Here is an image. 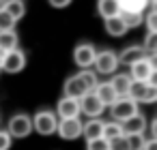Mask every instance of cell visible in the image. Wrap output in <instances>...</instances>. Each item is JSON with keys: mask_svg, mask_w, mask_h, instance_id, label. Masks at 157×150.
<instances>
[{"mask_svg": "<svg viewBox=\"0 0 157 150\" xmlns=\"http://www.w3.org/2000/svg\"><path fill=\"white\" fill-rule=\"evenodd\" d=\"M142 150H157V139H146Z\"/></svg>", "mask_w": 157, "mask_h": 150, "instance_id": "33", "label": "cell"}, {"mask_svg": "<svg viewBox=\"0 0 157 150\" xmlns=\"http://www.w3.org/2000/svg\"><path fill=\"white\" fill-rule=\"evenodd\" d=\"M95 92V97L103 103V107H110L116 99H118V94L114 92V88H112V84L110 82H103V84H97V88L93 90Z\"/></svg>", "mask_w": 157, "mask_h": 150, "instance_id": "15", "label": "cell"}, {"mask_svg": "<svg viewBox=\"0 0 157 150\" xmlns=\"http://www.w3.org/2000/svg\"><path fill=\"white\" fill-rule=\"evenodd\" d=\"M56 133L71 141V139H78L82 137V120L80 118H67V120H58V126H56Z\"/></svg>", "mask_w": 157, "mask_h": 150, "instance_id": "10", "label": "cell"}, {"mask_svg": "<svg viewBox=\"0 0 157 150\" xmlns=\"http://www.w3.org/2000/svg\"><path fill=\"white\" fill-rule=\"evenodd\" d=\"M97 13L103 20L116 17L121 13V2H118V0H97Z\"/></svg>", "mask_w": 157, "mask_h": 150, "instance_id": "16", "label": "cell"}, {"mask_svg": "<svg viewBox=\"0 0 157 150\" xmlns=\"http://www.w3.org/2000/svg\"><path fill=\"white\" fill-rule=\"evenodd\" d=\"M142 58H146L142 45H129V47H125V49L121 52V56H118V64H127V67H131V64L140 62Z\"/></svg>", "mask_w": 157, "mask_h": 150, "instance_id": "14", "label": "cell"}, {"mask_svg": "<svg viewBox=\"0 0 157 150\" xmlns=\"http://www.w3.org/2000/svg\"><path fill=\"white\" fill-rule=\"evenodd\" d=\"M105 112L103 103L95 97V92H86L82 99H80V114L88 116V118H99L101 114Z\"/></svg>", "mask_w": 157, "mask_h": 150, "instance_id": "9", "label": "cell"}, {"mask_svg": "<svg viewBox=\"0 0 157 150\" xmlns=\"http://www.w3.org/2000/svg\"><path fill=\"white\" fill-rule=\"evenodd\" d=\"M123 135V129H121V122H103V129H101V137L105 141H112L116 137Z\"/></svg>", "mask_w": 157, "mask_h": 150, "instance_id": "23", "label": "cell"}, {"mask_svg": "<svg viewBox=\"0 0 157 150\" xmlns=\"http://www.w3.org/2000/svg\"><path fill=\"white\" fill-rule=\"evenodd\" d=\"M48 2H50V7H54V9H65V7L71 5V0H48Z\"/></svg>", "mask_w": 157, "mask_h": 150, "instance_id": "32", "label": "cell"}, {"mask_svg": "<svg viewBox=\"0 0 157 150\" xmlns=\"http://www.w3.org/2000/svg\"><path fill=\"white\" fill-rule=\"evenodd\" d=\"M2 9H5L15 22H20V20L26 15V2H24V0H7Z\"/></svg>", "mask_w": 157, "mask_h": 150, "instance_id": "18", "label": "cell"}, {"mask_svg": "<svg viewBox=\"0 0 157 150\" xmlns=\"http://www.w3.org/2000/svg\"><path fill=\"white\" fill-rule=\"evenodd\" d=\"M86 150H110V141H105L103 137L88 139V141H86Z\"/></svg>", "mask_w": 157, "mask_h": 150, "instance_id": "29", "label": "cell"}, {"mask_svg": "<svg viewBox=\"0 0 157 150\" xmlns=\"http://www.w3.org/2000/svg\"><path fill=\"white\" fill-rule=\"evenodd\" d=\"M101 129H103V120L88 118V122H82V137H86V141L97 139V137H101Z\"/></svg>", "mask_w": 157, "mask_h": 150, "instance_id": "17", "label": "cell"}, {"mask_svg": "<svg viewBox=\"0 0 157 150\" xmlns=\"http://www.w3.org/2000/svg\"><path fill=\"white\" fill-rule=\"evenodd\" d=\"M24 67H26V54L20 49V47H15V49H11V52H7L5 54V58L0 60V71H5V73H20V71H24Z\"/></svg>", "mask_w": 157, "mask_h": 150, "instance_id": "6", "label": "cell"}, {"mask_svg": "<svg viewBox=\"0 0 157 150\" xmlns=\"http://www.w3.org/2000/svg\"><path fill=\"white\" fill-rule=\"evenodd\" d=\"M110 84H112V88H114V92H116L118 97H127V90H129V86H131V77H129L127 73H118V75H114V77L110 79Z\"/></svg>", "mask_w": 157, "mask_h": 150, "instance_id": "19", "label": "cell"}, {"mask_svg": "<svg viewBox=\"0 0 157 150\" xmlns=\"http://www.w3.org/2000/svg\"><path fill=\"white\" fill-rule=\"evenodd\" d=\"M144 22H146L148 32H157V9L155 7H148V13L144 15Z\"/></svg>", "mask_w": 157, "mask_h": 150, "instance_id": "27", "label": "cell"}, {"mask_svg": "<svg viewBox=\"0 0 157 150\" xmlns=\"http://www.w3.org/2000/svg\"><path fill=\"white\" fill-rule=\"evenodd\" d=\"M123 11H136V13H144V9L151 5V0H118Z\"/></svg>", "mask_w": 157, "mask_h": 150, "instance_id": "24", "label": "cell"}, {"mask_svg": "<svg viewBox=\"0 0 157 150\" xmlns=\"http://www.w3.org/2000/svg\"><path fill=\"white\" fill-rule=\"evenodd\" d=\"M138 103L131 101L129 97H118L112 105H110V114H112V120L114 122H123L127 118H131L133 114H138Z\"/></svg>", "mask_w": 157, "mask_h": 150, "instance_id": "4", "label": "cell"}, {"mask_svg": "<svg viewBox=\"0 0 157 150\" xmlns=\"http://www.w3.org/2000/svg\"><path fill=\"white\" fill-rule=\"evenodd\" d=\"M129 77L133 82H148V84L157 86V64H155V58H142L140 62L131 64Z\"/></svg>", "mask_w": 157, "mask_h": 150, "instance_id": "1", "label": "cell"}, {"mask_svg": "<svg viewBox=\"0 0 157 150\" xmlns=\"http://www.w3.org/2000/svg\"><path fill=\"white\" fill-rule=\"evenodd\" d=\"M56 126H58V118L50 109H41L33 116V131H37L39 135H54Z\"/></svg>", "mask_w": 157, "mask_h": 150, "instance_id": "3", "label": "cell"}, {"mask_svg": "<svg viewBox=\"0 0 157 150\" xmlns=\"http://www.w3.org/2000/svg\"><path fill=\"white\" fill-rule=\"evenodd\" d=\"M0 73H2V71H0Z\"/></svg>", "mask_w": 157, "mask_h": 150, "instance_id": "34", "label": "cell"}, {"mask_svg": "<svg viewBox=\"0 0 157 150\" xmlns=\"http://www.w3.org/2000/svg\"><path fill=\"white\" fill-rule=\"evenodd\" d=\"M105 22V32L110 37H123L127 32V26L123 24V20L116 15V17H110V20H103Z\"/></svg>", "mask_w": 157, "mask_h": 150, "instance_id": "21", "label": "cell"}, {"mask_svg": "<svg viewBox=\"0 0 157 150\" xmlns=\"http://www.w3.org/2000/svg\"><path fill=\"white\" fill-rule=\"evenodd\" d=\"M95 56H97V49H95L93 43H80L73 49V62L80 69H90L93 62H95Z\"/></svg>", "mask_w": 157, "mask_h": 150, "instance_id": "8", "label": "cell"}, {"mask_svg": "<svg viewBox=\"0 0 157 150\" xmlns=\"http://www.w3.org/2000/svg\"><path fill=\"white\" fill-rule=\"evenodd\" d=\"M56 114L60 116V120H67V118H80V101H78V99L63 97V99L56 103Z\"/></svg>", "mask_w": 157, "mask_h": 150, "instance_id": "11", "label": "cell"}, {"mask_svg": "<svg viewBox=\"0 0 157 150\" xmlns=\"http://www.w3.org/2000/svg\"><path fill=\"white\" fill-rule=\"evenodd\" d=\"M17 32L15 30H9V32H0V52H11L17 47Z\"/></svg>", "mask_w": 157, "mask_h": 150, "instance_id": "22", "label": "cell"}, {"mask_svg": "<svg viewBox=\"0 0 157 150\" xmlns=\"http://www.w3.org/2000/svg\"><path fill=\"white\" fill-rule=\"evenodd\" d=\"M125 137H127L129 150H142V148H144V141H146L144 135H125Z\"/></svg>", "mask_w": 157, "mask_h": 150, "instance_id": "28", "label": "cell"}, {"mask_svg": "<svg viewBox=\"0 0 157 150\" xmlns=\"http://www.w3.org/2000/svg\"><path fill=\"white\" fill-rule=\"evenodd\" d=\"M78 77L82 79V84L86 86V90H88V92H93V90L97 88V84H99V79H97V73H95V71H90V69H84V71H80V73H78Z\"/></svg>", "mask_w": 157, "mask_h": 150, "instance_id": "25", "label": "cell"}, {"mask_svg": "<svg viewBox=\"0 0 157 150\" xmlns=\"http://www.w3.org/2000/svg\"><path fill=\"white\" fill-rule=\"evenodd\" d=\"M121 129H123V135H144V131H146V118L138 112L131 118L123 120Z\"/></svg>", "mask_w": 157, "mask_h": 150, "instance_id": "12", "label": "cell"}, {"mask_svg": "<svg viewBox=\"0 0 157 150\" xmlns=\"http://www.w3.org/2000/svg\"><path fill=\"white\" fill-rule=\"evenodd\" d=\"M110 150H129V146H127V137L121 135V137L112 139V141H110Z\"/></svg>", "mask_w": 157, "mask_h": 150, "instance_id": "30", "label": "cell"}, {"mask_svg": "<svg viewBox=\"0 0 157 150\" xmlns=\"http://www.w3.org/2000/svg\"><path fill=\"white\" fill-rule=\"evenodd\" d=\"M15 20L5 11V9H0V32H9V30H15Z\"/></svg>", "mask_w": 157, "mask_h": 150, "instance_id": "26", "label": "cell"}, {"mask_svg": "<svg viewBox=\"0 0 157 150\" xmlns=\"http://www.w3.org/2000/svg\"><path fill=\"white\" fill-rule=\"evenodd\" d=\"M127 97L136 103H155L157 101V86L148 82H133L127 90Z\"/></svg>", "mask_w": 157, "mask_h": 150, "instance_id": "2", "label": "cell"}, {"mask_svg": "<svg viewBox=\"0 0 157 150\" xmlns=\"http://www.w3.org/2000/svg\"><path fill=\"white\" fill-rule=\"evenodd\" d=\"M11 141H13V137L7 131H0V150H9L11 148Z\"/></svg>", "mask_w": 157, "mask_h": 150, "instance_id": "31", "label": "cell"}, {"mask_svg": "<svg viewBox=\"0 0 157 150\" xmlns=\"http://www.w3.org/2000/svg\"><path fill=\"white\" fill-rule=\"evenodd\" d=\"M118 17L123 20V24L127 26V30H131V28H138V26L144 22V13H136V11H123V9H121Z\"/></svg>", "mask_w": 157, "mask_h": 150, "instance_id": "20", "label": "cell"}, {"mask_svg": "<svg viewBox=\"0 0 157 150\" xmlns=\"http://www.w3.org/2000/svg\"><path fill=\"white\" fill-rule=\"evenodd\" d=\"M93 67H95V73H101V75H114L116 69H118V56H116L112 49L97 52Z\"/></svg>", "mask_w": 157, "mask_h": 150, "instance_id": "5", "label": "cell"}, {"mask_svg": "<svg viewBox=\"0 0 157 150\" xmlns=\"http://www.w3.org/2000/svg\"><path fill=\"white\" fill-rule=\"evenodd\" d=\"M7 133H9L11 137H17V139L28 137V135L33 133V118L26 116V114H15V116L9 120Z\"/></svg>", "mask_w": 157, "mask_h": 150, "instance_id": "7", "label": "cell"}, {"mask_svg": "<svg viewBox=\"0 0 157 150\" xmlns=\"http://www.w3.org/2000/svg\"><path fill=\"white\" fill-rule=\"evenodd\" d=\"M63 97H69V99H82L88 90H86V86L82 84V79L78 77V75H71V77H67L65 79V86H63Z\"/></svg>", "mask_w": 157, "mask_h": 150, "instance_id": "13", "label": "cell"}]
</instances>
